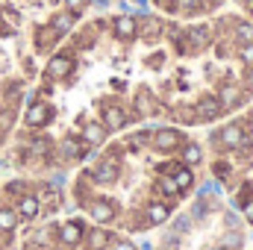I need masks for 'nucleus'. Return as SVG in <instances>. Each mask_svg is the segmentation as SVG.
Segmentation results:
<instances>
[{
  "label": "nucleus",
  "mask_w": 253,
  "mask_h": 250,
  "mask_svg": "<svg viewBox=\"0 0 253 250\" xmlns=\"http://www.w3.org/2000/svg\"><path fill=\"white\" fill-rule=\"evenodd\" d=\"M53 118V106L50 103H33V109H27V126H47Z\"/></svg>",
  "instance_id": "9b49d317"
},
{
  "label": "nucleus",
  "mask_w": 253,
  "mask_h": 250,
  "mask_svg": "<svg viewBox=\"0 0 253 250\" xmlns=\"http://www.w3.org/2000/svg\"><path fill=\"white\" fill-rule=\"evenodd\" d=\"M174 183L180 186V191H189L191 183H194V177H191L189 165H177V168H174Z\"/></svg>",
  "instance_id": "aec40b11"
},
{
  "label": "nucleus",
  "mask_w": 253,
  "mask_h": 250,
  "mask_svg": "<svg viewBox=\"0 0 253 250\" xmlns=\"http://www.w3.org/2000/svg\"><path fill=\"white\" fill-rule=\"evenodd\" d=\"M53 233H56L59 245H65V248H77V245L83 242L85 224H83V221H65V224H56V227H53Z\"/></svg>",
  "instance_id": "39448f33"
},
{
  "label": "nucleus",
  "mask_w": 253,
  "mask_h": 250,
  "mask_svg": "<svg viewBox=\"0 0 253 250\" xmlns=\"http://www.w3.org/2000/svg\"><path fill=\"white\" fill-rule=\"evenodd\" d=\"M15 221H18V212L0 209V233H12L15 230Z\"/></svg>",
  "instance_id": "a878e982"
},
{
  "label": "nucleus",
  "mask_w": 253,
  "mask_h": 250,
  "mask_svg": "<svg viewBox=\"0 0 253 250\" xmlns=\"http://www.w3.org/2000/svg\"><path fill=\"white\" fill-rule=\"evenodd\" d=\"M129 118H132V115L126 112L124 106H118L115 100H106V106H103V126H106V129H121Z\"/></svg>",
  "instance_id": "6e6552de"
},
{
  "label": "nucleus",
  "mask_w": 253,
  "mask_h": 250,
  "mask_svg": "<svg viewBox=\"0 0 253 250\" xmlns=\"http://www.w3.org/2000/svg\"><path fill=\"white\" fill-rule=\"evenodd\" d=\"M150 144H153V150H159V153H171V150H177V147L183 144V132H180L177 126H162V129H153Z\"/></svg>",
  "instance_id": "7ed1b4c3"
},
{
  "label": "nucleus",
  "mask_w": 253,
  "mask_h": 250,
  "mask_svg": "<svg viewBox=\"0 0 253 250\" xmlns=\"http://www.w3.org/2000/svg\"><path fill=\"white\" fill-rule=\"evenodd\" d=\"M215 250H227V248H221V245H218V248H215Z\"/></svg>",
  "instance_id": "ea45409f"
},
{
  "label": "nucleus",
  "mask_w": 253,
  "mask_h": 250,
  "mask_svg": "<svg viewBox=\"0 0 253 250\" xmlns=\"http://www.w3.org/2000/svg\"><path fill=\"white\" fill-rule=\"evenodd\" d=\"M221 248H227V250H239L242 245H245V236L239 233V230H230V233H224L221 236V242H218Z\"/></svg>",
  "instance_id": "4be33fe9"
},
{
  "label": "nucleus",
  "mask_w": 253,
  "mask_h": 250,
  "mask_svg": "<svg viewBox=\"0 0 253 250\" xmlns=\"http://www.w3.org/2000/svg\"><path fill=\"white\" fill-rule=\"evenodd\" d=\"M83 239H85V250H103L106 245H109V233H106V230H100V227H94V230L83 233Z\"/></svg>",
  "instance_id": "f3484780"
},
{
  "label": "nucleus",
  "mask_w": 253,
  "mask_h": 250,
  "mask_svg": "<svg viewBox=\"0 0 253 250\" xmlns=\"http://www.w3.org/2000/svg\"><path fill=\"white\" fill-rule=\"evenodd\" d=\"M200 159H203V153H200L197 144H186V147H183V162H186V165H197Z\"/></svg>",
  "instance_id": "bb28decb"
},
{
  "label": "nucleus",
  "mask_w": 253,
  "mask_h": 250,
  "mask_svg": "<svg viewBox=\"0 0 253 250\" xmlns=\"http://www.w3.org/2000/svg\"><path fill=\"white\" fill-rule=\"evenodd\" d=\"M50 153V141L47 138H33L27 144V156H47Z\"/></svg>",
  "instance_id": "b1692460"
},
{
  "label": "nucleus",
  "mask_w": 253,
  "mask_h": 250,
  "mask_svg": "<svg viewBox=\"0 0 253 250\" xmlns=\"http://www.w3.org/2000/svg\"><path fill=\"white\" fill-rule=\"evenodd\" d=\"M138 250H153V248H150V242H144V245H141Z\"/></svg>",
  "instance_id": "58836bf2"
},
{
  "label": "nucleus",
  "mask_w": 253,
  "mask_h": 250,
  "mask_svg": "<svg viewBox=\"0 0 253 250\" xmlns=\"http://www.w3.org/2000/svg\"><path fill=\"white\" fill-rule=\"evenodd\" d=\"M174 118H177L180 124H197V121H200V118H197V109H194V106H186V103L174 109Z\"/></svg>",
  "instance_id": "5701e85b"
},
{
  "label": "nucleus",
  "mask_w": 253,
  "mask_h": 250,
  "mask_svg": "<svg viewBox=\"0 0 253 250\" xmlns=\"http://www.w3.org/2000/svg\"><path fill=\"white\" fill-rule=\"evenodd\" d=\"M62 159H83V144H80V138H74V135H65L62 141H59V150H56Z\"/></svg>",
  "instance_id": "2eb2a0df"
},
{
  "label": "nucleus",
  "mask_w": 253,
  "mask_h": 250,
  "mask_svg": "<svg viewBox=\"0 0 253 250\" xmlns=\"http://www.w3.org/2000/svg\"><path fill=\"white\" fill-rule=\"evenodd\" d=\"M118 177H121V168H118V162H112V159L97 162L94 171H91V180L100 183V186H112V183H118Z\"/></svg>",
  "instance_id": "0eeeda50"
},
{
  "label": "nucleus",
  "mask_w": 253,
  "mask_h": 250,
  "mask_svg": "<svg viewBox=\"0 0 253 250\" xmlns=\"http://www.w3.org/2000/svg\"><path fill=\"white\" fill-rule=\"evenodd\" d=\"M50 186H53V188H62V186H65V174H53Z\"/></svg>",
  "instance_id": "4c0bfd02"
},
{
  "label": "nucleus",
  "mask_w": 253,
  "mask_h": 250,
  "mask_svg": "<svg viewBox=\"0 0 253 250\" xmlns=\"http://www.w3.org/2000/svg\"><path fill=\"white\" fill-rule=\"evenodd\" d=\"M242 212H245V221H251V224H253V197L242 203Z\"/></svg>",
  "instance_id": "f704fd0d"
},
{
  "label": "nucleus",
  "mask_w": 253,
  "mask_h": 250,
  "mask_svg": "<svg viewBox=\"0 0 253 250\" xmlns=\"http://www.w3.org/2000/svg\"><path fill=\"white\" fill-rule=\"evenodd\" d=\"M194 109H197V118H200V121H215V118L224 112V106L218 103V97H215V94H203V97L197 100V106H194Z\"/></svg>",
  "instance_id": "9d476101"
},
{
  "label": "nucleus",
  "mask_w": 253,
  "mask_h": 250,
  "mask_svg": "<svg viewBox=\"0 0 253 250\" xmlns=\"http://www.w3.org/2000/svg\"><path fill=\"white\" fill-rule=\"evenodd\" d=\"M189 230H191V215H177V218H174V233L186 236Z\"/></svg>",
  "instance_id": "cd10ccee"
},
{
  "label": "nucleus",
  "mask_w": 253,
  "mask_h": 250,
  "mask_svg": "<svg viewBox=\"0 0 253 250\" xmlns=\"http://www.w3.org/2000/svg\"><path fill=\"white\" fill-rule=\"evenodd\" d=\"M0 135H3V132H0Z\"/></svg>",
  "instance_id": "79ce46f5"
},
{
  "label": "nucleus",
  "mask_w": 253,
  "mask_h": 250,
  "mask_svg": "<svg viewBox=\"0 0 253 250\" xmlns=\"http://www.w3.org/2000/svg\"><path fill=\"white\" fill-rule=\"evenodd\" d=\"M236 62H242L245 68L253 65V42H242V44L236 47Z\"/></svg>",
  "instance_id": "393cba45"
},
{
  "label": "nucleus",
  "mask_w": 253,
  "mask_h": 250,
  "mask_svg": "<svg viewBox=\"0 0 253 250\" xmlns=\"http://www.w3.org/2000/svg\"><path fill=\"white\" fill-rule=\"evenodd\" d=\"M203 3H206V9H209V12H215L224 0H203ZM153 6H156V9H162L165 15H174V0H153Z\"/></svg>",
  "instance_id": "412c9836"
},
{
  "label": "nucleus",
  "mask_w": 253,
  "mask_h": 250,
  "mask_svg": "<svg viewBox=\"0 0 253 250\" xmlns=\"http://www.w3.org/2000/svg\"><path fill=\"white\" fill-rule=\"evenodd\" d=\"M12 121H15V112L12 109H0V132H6L12 126Z\"/></svg>",
  "instance_id": "c85d7f7f"
},
{
  "label": "nucleus",
  "mask_w": 253,
  "mask_h": 250,
  "mask_svg": "<svg viewBox=\"0 0 253 250\" xmlns=\"http://www.w3.org/2000/svg\"><path fill=\"white\" fill-rule=\"evenodd\" d=\"M180 245H183L180 233H168V236H165V250H177Z\"/></svg>",
  "instance_id": "c756f323"
},
{
  "label": "nucleus",
  "mask_w": 253,
  "mask_h": 250,
  "mask_svg": "<svg viewBox=\"0 0 253 250\" xmlns=\"http://www.w3.org/2000/svg\"><path fill=\"white\" fill-rule=\"evenodd\" d=\"M15 212H18L21 218L33 221V218H39V212H42V203H39V197H36V194H21V197L15 200Z\"/></svg>",
  "instance_id": "f8f14e48"
},
{
  "label": "nucleus",
  "mask_w": 253,
  "mask_h": 250,
  "mask_svg": "<svg viewBox=\"0 0 253 250\" xmlns=\"http://www.w3.org/2000/svg\"><path fill=\"white\" fill-rule=\"evenodd\" d=\"M83 141L85 144H103L106 141V126L97 121H85L83 124Z\"/></svg>",
  "instance_id": "4468645a"
},
{
  "label": "nucleus",
  "mask_w": 253,
  "mask_h": 250,
  "mask_svg": "<svg viewBox=\"0 0 253 250\" xmlns=\"http://www.w3.org/2000/svg\"><path fill=\"white\" fill-rule=\"evenodd\" d=\"M36 197H39V203H42L44 209H59V206H62L59 188H53V186H42L39 191H36Z\"/></svg>",
  "instance_id": "dca6fc26"
},
{
  "label": "nucleus",
  "mask_w": 253,
  "mask_h": 250,
  "mask_svg": "<svg viewBox=\"0 0 253 250\" xmlns=\"http://www.w3.org/2000/svg\"><path fill=\"white\" fill-rule=\"evenodd\" d=\"M132 106H135V115H138V118H156V115L162 112V103L150 94L147 85H141V88L135 91V103H132Z\"/></svg>",
  "instance_id": "20e7f679"
},
{
  "label": "nucleus",
  "mask_w": 253,
  "mask_h": 250,
  "mask_svg": "<svg viewBox=\"0 0 253 250\" xmlns=\"http://www.w3.org/2000/svg\"><path fill=\"white\" fill-rule=\"evenodd\" d=\"M242 100H245V85H239V83H224V85L218 88V103L224 106V112H227V109H236Z\"/></svg>",
  "instance_id": "423d86ee"
},
{
  "label": "nucleus",
  "mask_w": 253,
  "mask_h": 250,
  "mask_svg": "<svg viewBox=\"0 0 253 250\" xmlns=\"http://www.w3.org/2000/svg\"><path fill=\"white\" fill-rule=\"evenodd\" d=\"M0 250H3V245H0Z\"/></svg>",
  "instance_id": "a19ab883"
},
{
  "label": "nucleus",
  "mask_w": 253,
  "mask_h": 250,
  "mask_svg": "<svg viewBox=\"0 0 253 250\" xmlns=\"http://www.w3.org/2000/svg\"><path fill=\"white\" fill-rule=\"evenodd\" d=\"M109 250H135V248H132L126 239H115V242L109 239Z\"/></svg>",
  "instance_id": "473e14b6"
},
{
  "label": "nucleus",
  "mask_w": 253,
  "mask_h": 250,
  "mask_svg": "<svg viewBox=\"0 0 253 250\" xmlns=\"http://www.w3.org/2000/svg\"><path fill=\"white\" fill-rule=\"evenodd\" d=\"M74 71H77V53L68 47V50H62V53H53V56L47 59L44 77H47V80H68Z\"/></svg>",
  "instance_id": "f257e3e1"
},
{
  "label": "nucleus",
  "mask_w": 253,
  "mask_h": 250,
  "mask_svg": "<svg viewBox=\"0 0 253 250\" xmlns=\"http://www.w3.org/2000/svg\"><path fill=\"white\" fill-rule=\"evenodd\" d=\"M6 191L15 194V197H21V194H24V186H21V183H12V186H6Z\"/></svg>",
  "instance_id": "c9c22d12"
},
{
  "label": "nucleus",
  "mask_w": 253,
  "mask_h": 250,
  "mask_svg": "<svg viewBox=\"0 0 253 250\" xmlns=\"http://www.w3.org/2000/svg\"><path fill=\"white\" fill-rule=\"evenodd\" d=\"M156 191H159V194H165V197H171V200H177V197L183 194L180 186L174 183V177H159V180H156Z\"/></svg>",
  "instance_id": "6ab92c4d"
},
{
  "label": "nucleus",
  "mask_w": 253,
  "mask_h": 250,
  "mask_svg": "<svg viewBox=\"0 0 253 250\" xmlns=\"http://www.w3.org/2000/svg\"><path fill=\"white\" fill-rule=\"evenodd\" d=\"M224 224H227L230 230H239V215H233V212H224Z\"/></svg>",
  "instance_id": "72a5a7b5"
},
{
  "label": "nucleus",
  "mask_w": 253,
  "mask_h": 250,
  "mask_svg": "<svg viewBox=\"0 0 253 250\" xmlns=\"http://www.w3.org/2000/svg\"><path fill=\"white\" fill-rule=\"evenodd\" d=\"M212 171H215V177H218V180H227V177H230V165H227V162H215V168H212Z\"/></svg>",
  "instance_id": "7c9ffc66"
},
{
  "label": "nucleus",
  "mask_w": 253,
  "mask_h": 250,
  "mask_svg": "<svg viewBox=\"0 0 253 250\" xmlns=\"http://www.w3.org/2000/svg\"><path fill=\"white\" fill-rule=\"evenodd\" d=\"M215 209H221V200H215V197H200V200H194V206H191V218H206V215L215 212Z\"/></svg>",
  "instance_id": "a211bd4d"
},
{
  "label": "nucleus",
  "mask_w": 253,
  "mask_h": 250,
  "mask_svg": "<svg viewBox=\"0 0 253 250\" xmlns=\"http://www.w3.org/2000/svg\"><path fill=\"white\" fill-rule=\"evenodd\" d=\"M168 218H171V203H159V200L147 203V209H144V221H147L150 227H159V224H165Z\"/></svg>",
  "instance_id": "ddd939ff"
},
{
  "label": "nucleus",
  "mask_w": 253,
  "mask_h": 250,
  "mask_svg": "<svg viewBox=\"0 0 253 250\" xmlns=\"http://www.w3.org/2000/svg\"><path fill=\"white\" fill-rule=\"evenodd\" d=\"M242 85H245L248 91H253V65L245 68V74H242Z\"/></svg>",
  "instance_id": "2f4dec72"
},
{
  "label": "nucleus",
  "mask_w": 253,
  "mask_h": 250,
  "mask_svg": "<svg viewBox=\"0 0 253 250\" xmlns=\"http://www.w3.org/2000/svg\"><path fill=\"white\" fill-rule=\"evenodd\" d=\"M215 141V147H227V150H239V147H251L253 141H251V135H248V129H242L239 124H227V126H221V132L212 138Z\"/></svg>",
  "instance_id": "f03ea898"
},
{
  "label": "nucleus",
  "mask_w": 253,
  "mask_h": 250,
  "mask_svg": "<svg viewBox=\"0 0 253 250\" xmlns=\"http://www.w3.org/2000/svg\"><path fill=\"white\" fill-rule=\"evenodd\" d=\"M88 212H91V218H94L97 224H109V221H115L118 206H115V200H100V197H94V200L88 203Z\"/></svg>",
  "instance_id": "1a4fd4ad"
},
{
  "label": "nucleus",
  "mask_w": 253,
  "mask_h": 250,
  "mask_svg": "<svg viewBox=\"0 0 253 250\" xmlns=\"http://www.w3.org/2000/svg\"><path fill=\"white\" fill-rule=\"evenodd\" d=\"M236 3L245 9V15H251V18H253V0H236Z\"/></svg>",
  "instance_id": "e433bc0d"
}]
</instances>
